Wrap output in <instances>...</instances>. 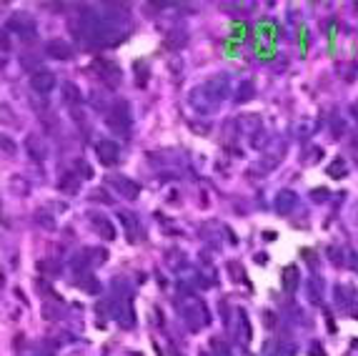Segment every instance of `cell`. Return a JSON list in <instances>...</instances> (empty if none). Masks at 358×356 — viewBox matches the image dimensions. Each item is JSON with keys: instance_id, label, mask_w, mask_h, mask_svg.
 Listing matches in <instances>:
<instances>
[{"instance_id": "4fadbf2b", "label": "cell", "mask_w": 358, "mask_h": 356, "mask_svg": "<svg viewBox=\"0 0 358 356\" xmlns=\"http://www.w3.org/2000/svg\"><path fill=\"white\" fill-rule=\"evenodd\" d=\"M33 221H35L40 228H45V231H55V226H58V223H55V216L45 214V211H35V214H33Z\"/></svg>"}, {"instance_id": "5b68a950", "label": "cell", "mask_w": 358, "mask_h": 356, "mask_svg": "<svg viewBox=\"0 0 358 356\" xmlns=\"http://www.w3.org/2000/svg\"><path fill=\"white\" fill-rule=\"evenodd\" d=\"M30 85H33V90L35 93H40V95H48L53 88H55V73L50 71H38L33 73V78H30Z\"/></svg>"}, {"instance_id": "83f0119b", "label": "cell", "mask_w": 358, "mask_h": 356, "mask_svg": "<svg viewBox=\"0 0 358 356\" xmlns=\"http://www.w3.org/2000/svg\"><path fill=\"white\" fill-rule=\"evenodd\" d=\"M35 286H38V288H40V291H43L45 296H53V288H50V284H48V281L38 279V281H35Z\"/></svg>"}, {"instance_id": "52a82bcc", "label": "cell", "mask_w": 358, "mask_h": 356, "mask_svg": "<svg viewBox=\"0 0 358 356\" xmlns=\"http://www.w3.org/2000/svg\"><path fill=\"white\" fill-rule=\"evenodd\" d=\"M295 204H298V196L293 193V191H278L276 193V201H273V209L278 211L281 216H288L293 209H295Z\"/></svg>"}, {"instance_id": "7c38bea8", "label": "cell", "mask_w": 358, "mask_h": 356, "mask_svg": "<svg viewBox=\"0 0 358 356\" xmlns=\"http://www.w3.org/2000/svg\"><path fill=\"white\" fill-rule=\"evenodd\" d=\"M253 95H256V85L251 80H243L238 85V90H235V103H248Z\"/></svg>"}, {"instance_id": "7402d4cb", "label": "cell", "mask_w": 358, "mask_h": 356, "mask_svg": "<svg viewBox=\"0 0 358 356\" xmlns=\"http://www.w3.org/2000/svg\"><path fill=\"white\" fill-rule=\"evenodd\" d=\"M308 288H311V301H321V279H318V281L311 279Z\"/></svg>"}, {"instance_id": "1f68e13d", "label": "cell", "mask_w": 358, "mask_h": 356, "mask_svg": "<svg viewBox=\"0 0 358 356\" xmlns=\"http://www.w3.org/2000/svg\"><path fill=\"white\" fill-rule=\"evenodd\" d=\"M201 356H213V354H201Z\"/></svg>"}, {"instance_id": "e0dca14e", "label": "cell", "mask_w": 358, "mask_h": 356, "mask_svg": "<svg viewBox=\"0 0 358 356\" xmlns=\"http://www.w3.org/2000/svg\"><path fill=\"white\" fill-rule=\"evenodd\" d=\"M238 324H241V339L248 344L251 341V321H248V316H246V311H238Z\"/></svg>"}, {"instance_id": "484cf974", "label": "cell", "mask_w": 358, "mask_h": 356, "mask_svg": "<svg viewBox=\"0 0 358 356\" xmlns=\"http://www.w3.org/2000/svg\"><path fill=\"white\" fill-rule=\"evenodd\" d=\"M75 166L80 168V176H83V178H90V176H93V168H90L85 161H75Z\"/></svg>"}, {"instance_id": "f1b7e54d", "label": "cell", "mask_w": 358, "mask_h": 356, "mask_svg": "<svg viewBox=\"0 0 358 356\" xmlns=\"http://www.w3.org/2000/svg\"><path fill=\"white\" fill-rule=\"evenodd\" d=\"M3 150H5V156H13V153H15V145H13V141H10L8 136L3 138Z\"/></svg>"}, {"instance_id": "4316f807", "label": "cell", "mask_w": 358, "mask_h": 356, "mask_svg": "<svg viewBox=\"0 0 358 356\" xmlns=\"http://www.w3.org/2000/svg\"><path fill=\"white\" fill-rule=\"evenodd\" d=\"M43 316H45L48 321H53V319H61V311L53 309V306H43Z\"/></svg>"}, {"instance_id": "6da1fadb", "label": "cell", "mask_w": 358, "mask_h": 356, "mask_svg": "<svg viewBox=\"0 0 358 356\" xmlns=\"http://www.w3.org/2000/svg\"><path fill=\"white\" fill-rule=\"evenodd\" d=\"M108 128L121 133V136H128L131 131V113H128V103H118L110 116H108Z\"/></svg>"}, {"instance_id": "f546056e", "label": "cell", "mask_w": 358, "mask_h": 356, "mask_svg": "<svg viewBox=\"0 0 358 356\" xmlns=\"http://www.w3.org/2000/svg\"><path fill=\"white\" fill-rule=\"evenodd\" d=\"M331 261H333V264H338V266L343 264V253H341V248H331Z\"/></svg>"}, {"instance_id": "603a6c76", "label": "cell", "mask_w": 358, "mask_h": 356, "mask_svg": "<svg viewBox=\"0 0 358 356\" xmlns=\"http://www.w3.org/2000/svg\"><path fill=\"white\" fill-rule=\"evenodd\" d=\"M66 98H68V100H75V103L80 100V90H78L73 83H66Z\"/></svg>"}, {"instance_id": "7a4b0ae2", "label": "cell", "mask_w": 358, "mask_h": 356, "mask_svg": "<svg viewBox=\"0 0 358 356\" xmlns=\"http://www.w3.org/2000/svg\"><path fill=\"white\" fill-rule=\"evenodd\" d=\"M8 30H15L23 40H30L35 33V20L28 15V13H15L10 20H8Z\"/></svg>"}, {"instance_id": "9a60e30c", "label": "cell", "mask_w": 358, "mask_h": 356, "mask_svg": "<svg viewBox=\"0 0 358 356\" xmlns=\"http://www.w3.org/2000/svg\"><path fill=\"white\" fill-rule=\"evenodd\" d=\"M295 286H298V269L288 266L286 271H283V288L286 291H295Z\"/></svg>"}, {"instance_id": "3957f363", "label": "cell", "mask_w": 358, "mask_h": 356, "mask_svg": "<svg viewBox=\"0 0 358 356\" xmlns=\"http://www.w3.org/2000/svg\"><path fill=\"white\" fill-rule=\"evenodd\" d=\"M105 183H110V186H115V191L123 196V198H128V201H133V198H138V193H141V186L136 183V181H131V178H126V176H108L105 178Z\"/></svg>"}, {"instance_id": "2e32d148", "label": "cell", "mask_w": 358, "mask_h": 356, "mask_svg": "<svg viewBox=\"0 0 358 356\" xmlns=\"http://www.w3.org/2000/svg\"><path fill=\"white\" fill-rule=\"evenodd\" d=\"M85 256H88V261H90V264H98V266L108 261V251H105V248H88V251H85Z\"/></svg>"}, {"instance_id": "44dd1931", "label": "cell", "mask_w": 358, "mask_h": 356, "mask_svg": "<svg viewBox=\"0 0 358 356\" xmlns=\"http://www.w3.org/2000/svg\"><path fill=\"white\" fill-rule=\"evenodd\" d=\"M336 301L341 306H348L351 303V296H348V288L346 286H336Z\"/></svg>"}, {"instance_id": "ffe728a7", "label": "cell", "mask_w": 358, "mask_h": 356, "mask_svg": "<svg viewBox=\"0 0 358 356\" xmlns=\"http://www.w3.org/2000/svg\"><path fill=\"white\" fill-rule=\"evenodd\" d=\"M38 271H43L45 276H58V274H61L58 264H50V261H40V264H38Z\"/></svg>"}, {"instance_id": "d4e9b609", "label": "cell", "mask_w": 358, "mask_h": 356, "mask_svg": "<svg viewBox=\"0 0 358 356\" xmlns=\"http://www.w3.org/2000/svg\"><path fill=\"white\" fill-rule=\"evenodd\" d=\"M93 201H100V204H113V198L110 196H105V191L103 188H98V191H93V196H90Z\"/></svg>"}, {"instance_id": "5bb4252c", "label": "cell", "mask_w": 358, "mask_h": 356, "mask_svg": "<svg viewBox=\"0 0 358 356\" xmlns=\"http://www.w3.org/2000/svg\"><path fill=\"white\" fill-rule=\"evenodd\" d=\"M93 223H95L98 233H100L105 241H113V238H115V228H113L110 221H105V218H93Z\"/></svg>"}, {"instance_id": "30bf717a", "label": "cell", "mask_w": 358, "mask_h": 356, "mask_svg": "<svg viewBox=\"0 0 358 356\" xmlns=\"http://www.w3.org/2000/svg\"><path fill=\"white\" fill-rule=\"evenodd\" d=\"M100 68L105 73H100V78L110 85V88H115L118 83H121V71H118V66H113V63H100Z\"/></svg>"}, {"instance_id": "9c48e42d", "label": "cell", "mask_w": 358, "mask_h": 356, "mask_svg": "<svg viewBox=\"0 0 358 356\" xmlns=\"http://www.w3.org/2000/svg\"><path fill=\"white\" fill-rule=\"evenodd\" d=\"M75 286H80L83 291H88V293H93V296L100 293V281L95 279V274H88V271H80V274L75 276Z\"/></svg>"}, {"instance_id": "277c9868", "label": "cell", "mask_w": 358, "mask_h": 356, "mask_svg": "<svg viewBox=\"0 0 358 356\" xmlns=\"http://www.w3.org/2000/svg\"><path fill=\"white\" fill-rule=\"evenodd\" d=\"M198 311H206V306H203V303H196V301H191L188 306H183V319H186V324H188L191 331H198V329L208 321L206 316H198Z\"/></svg>"}, {"instance_id": "8992f818", "label": "cell", "mask_w": 358, "mask_h": 356, "mask_svg": "<svg viewBox=\"0 0 358 356\" xmlns=\"http://www.w3.org/2000/svg\"><path fill=\"white\" fill-rule=\"evenodd\" d=\"M95 153H98L100 163H105V166H113V163H118V158H121V148H118L115 141H98Z\"/></svg>"}, {"instance_id": "d6986e66", "label": "cell", "mask_w": 358, "mask_h": 356, "mask_svg": "<svg viewBox=\"0 0 358 356\" xmlns=\"http://www.w3.org/2000/svg\"><path fill=\"white\" fill-rule=\"evenodd\" d=\"M118 218H121V223L128 228V231H133V228H138V218L131 214V211H121L118 214Z\"/></svg>"}, {"instance_id": "8fae6325", "label": "cell", "mask_w": 358, "mask_h": 356, "mask_svg": "<svg viewBox=\"0 0 358 356\" xmlns=\"http://www.w3.org/2000/svg\"><path fill=\"white\" fill-rule=\"evenodd\" d=\"M58 188H61L63 193H78V191H80V178H78L75 173H66V176L61 178Z\"/></svg>"}, {"instance_id": "ba28073f", "label": "cell", "mask_w": 358, "mask_h": 356, "mask_svg": "<svg viewBox=\"0 0 358 356\" xmlns=\"http://www.w3.org/2000/svg\"><path fill=\"white\" fill-rule=\"evenodd\" d=\"M45 53H48L50 58L68 61V58H73V45L66 43V40H50V43L45 45Z\"/></svg>"}, {"instance_id": "4dcf8cb0", "label": "cell", "mask_w": 358, "mask_h": 356, "mask_svg": "<svg viewBox=\"0 0 358 356\" xmlns=\"http://www.w3.org/2000/svg\"><path fill=\"white\" fill-rule=\"evenodd\" d=\"M353 116H356V118H358V103H356V106H353Z\"/></svg>"}, {"instance_id": "ac0fdd59", "label": "cell", "mask_w": 358, "mask_h": 356, "mask_svg": "<svg viewBox=\"0 0 358 356\" xmlns=\"http://www.w3.org/2000/svg\"><path fill=\"white\" fill-rule=\"evenodd\" d=\"M328 176H331V178H343V176H346V163H343V158H338V161H333V163L328 166Z\"/></svg>"}, {"instance_id": "cb8c5ba5", "label": "cell", "mask_w": 358, "mask_h": 356, "mask_svg": "<svg viewBox=\"0 0 358 356\" xmlns=\"http://www.w3.org/2000/svg\"><path fill=\"white\" fill-rule=\"evenodd\" d=\"M311 198H313L316 204H323V201L328 198V191H326V188H313V191H311Z\"/></svg>"}]
</instances>
